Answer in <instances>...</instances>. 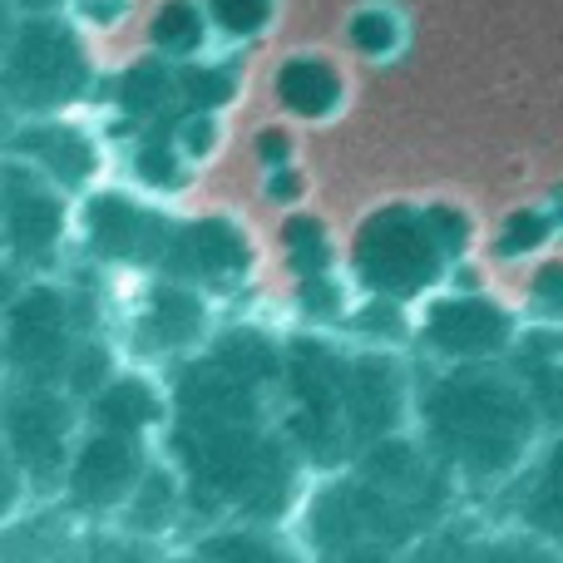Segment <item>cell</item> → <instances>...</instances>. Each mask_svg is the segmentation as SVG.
<instances>
[{"instance_id":"cell-1","label":"cell","mask_w":563,"mask_h":563,"mask_svg":"<svg viewBox=\"0 0 563 563\" xmlns=\"http://www.w3.org/2000/svg\"><path fill=\"white\" fill-rule=\"evenodd\" d=\"M282 346L287 327L277 321L223 317L164 376L174 400L164 455L184 475L194 534L213 525H291L307 499L311 470L277 420Z\"/></svg>"},{"instance_id":"cell-2","label":"cell","mask_w":563,"mask_h":563,"mask_svg":"<svg viewBox=\"0 0 563 563\" xmlns=\"http://www.w3.org/2000/svg\"><path fill=\"white\" fill-rule=\"evenodd\" d=\"M410 410H416L410 351L356 346L336 331L287 327L277 420L311 479L336 475L371 445L406 435Z\"/></svg>"},{"instance_id":"cell-3","label":"cell","mask_w":563,"mask_h":563,"mask_svg":"<svg viewBox=\"0 0 563 563\" xmlns=\"http://www.w3.org/2000/svg\"><path fill=\"white\" fill-rule=\"evenodd\" d=\"M465 509L455 479L430 460L416 430H406L371 445L336 475L311 479L291 529L311 563H406L420 539Z\"/></svg>"},{"instance_id":"cell-4","label":"cell","mask_w":563,"mask_h":563,"mask_svg":"<svg viewBox=\"0 0 563 563\" xmlns=\"http://www.w3.org/2000/svg\"><path fill=\"white\" fill-rule=\"evenodd\" d=\"M410 430L455 479L470 509L489 515L544 445V420L509 361L489 366H420Z\"/></svg>"},{"instance_id":"cell-5","label":"cell","mask_w":563,"mask_h":563,"mask_svg":"<svg viewBox=\"0 0 563 563\" xmlns=\"http://www.w3.org/2000/svg\"><path fill=\"white\" fill-rule=\"evenodd\" d=\"M470 247V223L455 208H380L346 247V277L356 297L396 301L416 311L430 291L450 287Z\"/></svg>"},{"instance_id":"cell-6","label":"cell","mask_w":563,"mask_h":563,"mask_svg":"<svg viewBox=\"0 0 563 563\" xmlns=\"http://www.w3.org/2000/svg\"><path fill=\"white\" fill-rule=\"evenodd\" d=\"M525 336V317L509 297L489 287H450L430 291L410 311V356L420 366H489L509 361Z\"/></svg>"},{"instance_id":"cell-7","label":"cell","mask_w":563,"mask_h":563,"mask_svg":"<svg viewBox=\"0 0 563 563\" xmlns=\"http://www.w3.org/2000/svg\"><path fill=\"white\" fill-rule=\"evenodd\" d=\"M223 307L203 291L168 277H129L124 291H114V341L129 366H148L168 376L184 366L198 346L218 331Z\"/></svg>"},{"instance_id":"cell-8","label":"cell","mask_w":563,"mask_h":563,"mask_svg":"<svg viewBox=\"0 0 563 563\" xmlns=\"http://www.w3.org/2000/svg\"><path fill=\"white\" fill-rule=\"evenodd\" d=\"M0 435L35 505H55L69 455L85 435V400L45 380H5L0 386Z\"/></svg>"},{"instance_id":"cell-9","label":"cell","mask_w":563,"mask_h":563,"mask_svg":"<svg viewBox=\"0 0 563 563\" xmlns=\"http://www.w3.org/2000/svg\"><path fill=\"white\" fill-rule=\"evenodd\" d=\"M0 253L30 277H65L75 253V198L20 158H0Z\"/></svg>"},{"instance_id":"cell-10","label":"cell","mask_w":563,"mask_h":563,"mask_svg":"<svg viewBox=\"0 0 563 563\" xmlns=\"http://www.w3.org/2000/svg\"><path fill=\"white\" fill-rule=\"evenodd\" d=\"M178 218L134 194H85L75 208V247L104 277H154Z\"/></svg>"},{"instance_id":"cell-11","label":"cell","mask_w":563,"mask_h":563,"mask_svg":"<svg viewBox=\"0 0 563 563\" xmlns=\"http://www.w3.org/2000/svg\"><path fill=\"white\" fill-rule=\"evenodd\" d=\"M158 450L164 445H154V440L119 435V430L89 426L85 420V435H79L75 455H69L65 485H59L55 505L75 525L109 529L119 519V509L129 505V495L139 489V479L148 475V465L158 460Z\"/></svg>"},{"instance_id":"cell-12","label":"cell","mask_w":563,"mask_h":563,"mask_svg":"<svg viewBox=\"0 0 563 563\" xmlns=\"http://www.w3.org/2000/svg\"><path fill=\"white\" fill-rule=\"evenodd\" d=\"M154 277L184 282L223 307L257 277V247L238 218H178Z\"/></svg>"},{"instance_id":"cell-13","label":"cell","mask_w":563,"mask_h":563,"mask_svg":"<svg viewBox=\"0 0 563 563\" xmlns=\"http://www.w3.org/2000/svg\"><path fill=\"white\" fill-rule=\"evenodd\" d=\"M168 416H174V400H168V380L148 366H119L95 396L85 400V420L89 426L119 430V435H139L164 445Z\"/></svg>"},{"instance_id":"cell-14","label":"cell","mask_w":563,"mask_h":563,"mask_svg":"<svg viewBox=\"0 0 563 563\" xmlns=\"http://www.w3.org/2000/svg\"><path fill=\"white\" fill-rule=\"evenodd\" d=\"M109 529L139 539L148 549H184L194 534V509H188L184 475L174 470V460L158 450V460L148 465V475L139 479V489L129 495V505L119 509V519Z\"/></svg>"},{"instance_id":"cell-15","label":"cell","mask_w":563,"mask_h":563,"mask_svg":"<svg viewBox=\"0 0 563 563\" xmlns=\"http://www.w3.org/2000/svg\"><path fill=\"white\" fill-rule=\"evenodd\" d=\"M489 519H509V525L539 534L563 554V430L544 435L539 455L525 465V475L499 495Z\"/></svg>"},{"instance_id":"cell-16","label":"cell","mask_w":563,"mask_h":563,"mask_svg":"<svg viewBox=\"0 0 563 563\" xmlns=\"http://www.w3.org/2000/svg\"><path fill=\"white\" fill-rule=\"evenodd\" d=\"M5 104L20 109H49L65 104L79 89V55L59 30H35L20 40V55H10L5 65Z\"/></svg>"},{"instance_id":"cell-17","label":"cell","mask_w":563,"mask_h":563,"mask_svg":"<svg viewBox=\"0 0 563 563\" xmlns=\"http://www.w3.org/2000/svg\"><path fill=\"white\" fill-rule=\"evenodd\" d=\"M0 158H20L35 174H45L55 188H65L69 198H85L95 188L99 174V154L75 124H59V119H45V124H20L10 148Z\"/></svg>"},{"instance_id":"cell-18","label":"cell","mask_w":563,"mask_h":563,"mask_svg":"<svg viewBox=\"0 0 563 563\" xmlns=\"http://www.w3.org/2000/svg\"><path fill=\"white\" fill-rule=\"evenodd\" d=\"M198 563H311L291 525H213L188 539Z\"/></svg>"},{"instance_id":"cell-19","label":"cell","mask_w":563,"mask_h":563,"mask_svg":"<svg viewBox=\"0 0 563 563\" xmlns=\"http://www.w3.org/2000/svg\"><path fill=\"white\" fill-rule=\"evenodd\" d=\"M509 366L525 380L549 435L563 430V321H554V327H525Z\"/></svg>"},{"instance_id":"cell-20","label":"cell","mask_w":563,"mask_h":563,"mask_svg":"<svg viewBox=\"0 0 563 563\" xmlns=\"http://www.w3.org/2000/svg\"><path fill=\"white\" fill-rule=\"evenodd\" d=\"M282 263H287V273H291V287H297V282L346 273V257L336 253L327 223H317V218H291V223L282 228Z\"/></svg>"},{"instance_id":"cell-21","label":"cell","mask_w":563,"mask_h":563,"mask_svg":"<svg viewBox=\"0 0 563 563\" xmlns=\"http://www.w3.org/2000/svg\"><path fill=\"white\" fill-rule=\"evenodd\" d=\"M470 563H563V554L509 519H485L470 544Z\"/></svg>"},{"instance_id":"cell-22","label":"cell","mask_w":563,"mask_h":563,"mask_svg":"<svg viewBox=\"0 0 563 563\" xmlns=\"http://www.w3.org/2000/svg\"><path fill=\"white\" fill-rule=\"evenodd\" d=\"M119 366H124V351H119L114 331H85V336H79V346H75V356H69L65 390L75 400H89Z\"/></svg>"},{"instance_id":"cell-23","label":"cell","mask_w":563,"mask_h":563,"mask_svg":"<svg viewBox=\"0 0 563 563\" xmlns=\"http://www.w3.org/2000/svg\"><path fill=\"white\" fill-rule=\"evenodd\" d=\"M549 238H554V228H549L544 213H534V208H529V213H515L495 233V263L499 267H534V263H544Z\"/></svg>"},{"instance_id":"cell-24","label":"cell","mask_w":563,"mask_h":563,"mask_svg":"<svg viewBox=\"0 0 563 563\" xmlns=\"http://www.w3.org/2000/svg\"><path fill=\"white\" fill-rule=\"evenodd\" d=\"M515 307L525 317V327H554V321H563V263L559 257L534 263V273H529Z\"/></svg>"},{"instance_id":"cell-25","label":"cell","mask_w":563,"mask_h":563,"mask_svg":"<svg viewBox=\"0 0 563 563\" xmlns=\"http://www.w3.org/2000/svg\"><path fill=\"white\" fill-rule=\"evenodd\" d=\"M282 104L307 119L327 114V109L336 104V79L321 65H287L282 69Z\"/></svg>"},{"instance_id":"cell-26","label":"cell","mask_w":563,"mask_h":563,"mask_svg":"<svg viewBox=\"0 0 563 563\" xmlns=\"http://www.w3.org/2000/svg\"><path fill=\"white\" fill-rule=\"evenodd\" d=\"M30 505H35V499H30L25 479H20L15 460H10V450H5V435H0V529L15 525V519L25 515Z\"/></svg>"},{"instance_id":"cell-27","label":"cell","mask_w":563,"mask_h":563,"mask_svg":"<svg viewBox=\"0 0 563 563\" xmlns=\"http://www.w3.org/2000/svg\"><path fill=\"white\" fill-rule=\"evenodd\" d=\"M213 10L228 30H253L267 15V0H213Z\"/></svg>"},{"instance_id":"cell-28","label":"cell","mask_w":563,"mask_h":563,"mask_svg":"<svg viewBox=\"0 0 563 563\" xmlns=\"http://www.w3.org/2000/svg\"><path fill=\"white\" fill-rule=\"evenodd\" d=\"M30 282H35V277H30V273H25V267H20V263H10V257H5V253H0V311H5V307H10V301H15V297H20V291H25V287H30Z\"/></svg>"},{"instance_id":"cell-29","label":"cell","mask_w":563,"mask_h":563,"mask_svg":"<svg viewBox=\"0 0 563 563\" xmlns=\"http://www.w3.org/2000/svg\"><path fill=\"white\" fill-rule=\"evenodd\" d=\"M154 563H198V559L188 554V549H164V554H158Z\"/></svg>"},{"instance_id":"cell-30","label":"cell","mask_w":563,"mask_h":563,"mask_svg":"<svg viewBox=\"0 0 563 563\" xmlns=\"http://www.w3.org/2000/svg\"><path fill=\"white\" fill-rule=\"evenodd\" d=\"M5 376H10L5 371V341H0V386H5Z\"/></svg>"}]
</instances>
